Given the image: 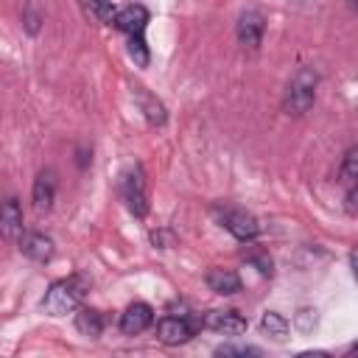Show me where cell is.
Segmentation results:
<instances>
[{"instance_id": "6da1fadb", "label": "cell", "mask_w": 358, "mask_h": 358, "mask_svg": "<svg viewBox=\"0 0 358 358\" xmlns=\"http://www.w3.org/2000/svg\"><path fill=\"white\" fill-rule=\"evenodd\" d=\"M84 294H87V282L81 277H64V280L50 282V288L45 291L39 308L48 316H67V313L78 310Z\"/></svg>"}, {"instance_id": "7a4b0ae2", "label": "cell", "mask_w": 358, "mask_h": 358, "mask_svg": "<svg viewBox=\"0 0 358 358\" xmlns=\"http://www.w3.org/2000/svg\"><path fill=\"white\" fill-rule=\"evenodd\" d=\"M316 84H319V76L310 70V67H299L294 73V78L288 81L285 87V95H282V112L285 115H305L313 101H316Z\"/></svg>"}, {"instance_id": "3957f363", "label": "cell", "mask_w": 358, "mask_h": 358, "mask_svg": "<svg viewBox=\"0 0 358 358\" xmlns=\"http://www.w3.org/2000/svg\"><path fill=\"white\" fill-rule=\"evenodd\" d=\"M215 215H218L221 227H224L232 238H238V241H243V243H249V241H255V238L260 235V224H257V218H255L252 213H246V210L215 207Z\"/></svg>"}, {"instance_id": "277c9868", "label": "cell", "mask_w": 358, "mask_h": 358, "mask_svg": "<svg viewBox=\"0 0 358 358\" xmlns=\"http://www.w3.org/2000/svg\"><path fill=\"white\" fill-rule=\"evenodd\" d=\"M266 34V17L257 8H249L238 17V42L249 50H257Z\"/></svg>"}, {"instance_id": "5b68a950", "label": "cell", "mask_w": 358, "mask_h": 358, "mask_svg": "<svg viewBox=\"0 0 358 358\" xmlns=\"http://www.w3.org/2000/svg\"><path fill=\"white\" fill-rule=\"evenodd\" d=\"M193 333H196V330H193V324H190L187 316H165V319H159V324H157V338H159L162 344H168V347H179V344L190 341Z\"/></svg>"}, {"instance_id": "8992f818", "label": "cell", "mask_w": 358, "mask_h": 358, "mask_svg": "<svg viewBox=\"0 0 358 358\" xmlns=\"http://www.w3.org/2000/svg\"><path fill=\"white\" fill-rule=\"evenodd\" d=\"M201 319H204V327H210L221 336H243L249 327V322L238 310H210Z\"/></svg>"}, {"instance_id": "52a82bcc", "label": "cell", "mask_w": 358, "mask_h": 358, "mask_svg": "<svg viewBox=\"0 0 358 358\" xmlns=\"http://www.w3.org/2000/svg\"><path fill=\"white\" fill-rule=\"evenodd\" d=\"M120 190H123V199H126L129 210H131L137 218H145V213H148V199H145V185H143L140 171L126 173L123 182H120Z\"/></svg>"}, {"instance_id": "ba28073f", "label": "cell", "mask_w": 358, "mask_h": 358, "mask_svg": "<svg viewBox=\"0 0 358 358\" xmlns=\"http://www.w3.org/2000/svg\"><path fill=\"white\" fill-rule=\"evenodd\" d=\"M20 252L34 263H48L56 252L53 238L45 232H22L20 235Z\"/></svg>"}, {"instance_id": "9c48e42d", "label": "cell", "mask_w": 358, "mask_h": 358, "mask_svg": "<svg viewBox=\"0 0 358 358\" xmlns=\"http://www.w3.org/2000/svg\"><path fill=\"white\" fill-rule=\"evenodd\" d=\"M154 324V310L145 302H131L120 316V330L126 336H140Z\"/></svg>"}, {"instance_id": "30bf717a", "label": "cell", "mask_w": 358, "mask_h": 358, "mask_svg": "<svg viewBox=\"0 0 358 358\" xmlns=\"http://www.w3.org/2000/svg\"><path fill=\"white\" fill-rule=\"evenodd\" d=\"M115 28H120L123 34H145V25H148V8L140 6V3H129L123 8H117L115 14Z\"/></svg>"}, {"instance_id": "8fae6325", "label": "cell", "mask_w": 358, "mask_h": 358, "mask_svg": "<svg viewBox=\"0 0 358 358\" xmlns=\"http://www.w3.org/2000/svg\"><path fill=\"white\" fill-rule=\"evenodd\" d=\"M20 235H22V207L17 199H3L0 201V238L20 241Z\"/></svg>"}, {"instance_id": "7c38bea8", "label": "cell", "mask_w": 358, "mask_h": 358, "mask_svg": "<svg viewBox=\"0 0 358 358\" xmlns=\"http://www.w3.org/2000/svg\"><path fill=\"white\" fill-rule=\"evenodd\" d=\"M31 199H34V207L39 213H48L56 201V173L50 168L39 171L36 179H34V190H31Z\"/></svg>"}, {"instance_id": "4fadbf2b", "label": "cell", "mask_w": 358, "mask_h": 358, "mask_svg": "<svg viewBox=\"0 0 358 358\" xmlns=\"http://www.w3.org/2000/svg\"><path fill=\"white\" fill-rule=\"evenodd\" d=\"M204 280H207V288L221 296H232L241 291V277L232 268H210Z\"/></svg>"}, {"instance_id": "5bb4252c", "label": "cell", "mask_w": 358, "mask_h": 358, "mask_svg": "<svg viewBox=\"0 0 358 358\" xmlns=\"http://www.w3.org/2000/svg\"><path fill=\"white\" fill-rule=\"evenodd\" d=\"M76 330L81 336L98 338L103 333V313L95 310V308H78V313H76Z\"/></svg>"}, {"instance_id": "9a60e30c", "label": "cell", "mask_w": 358, "mask_h": 358, "mask_svg": "<svg viewBox=\"0 0 358 358\" xmlns=\"http://www.w3.org/2000/svg\"><path fill=\"white\" fill-rule=\"evenodd\" d=\"M137 101H140V109H143V115H145V120H148L151 126H162V123L168 120V112H165L162 101L154 98L151 92H145L143 87H137Z\"/></svg>"}, {"instance_id": "2e32d148", "label": "cell", "mask_w": 358, "mask_h": 358, "mask_svg": "<svg viewBox=\"0 0 358 358\" xmlns=\"http://www.w3.org/2000/svg\"><path fill=\"white\" fill-rule=\"evenodd\" d=\"M78 6H81V11H84L87 17H92V20L101 22V25H112V22H115L117 8H115L112 0H78Z\"/></svg>"}, {"instance_id": "e0dca14e", "label": "cell", "mask_w": 358, "mask_h": 358, "mask_svg": "<svg viewBox=\"0 0 358 358\" xmlns=\"http://www.w3.org/2000/svg\"><path fill=\"white\" fill-rule=\"evenodd\" d=\"M260 333L266 338H271V341H285V336H288V319L280 316L277 310H266L260 316Z\"/></svg>"}, {"instance_id": "ac0fdd59", "label": "cell", "mask_w": 358, "mask_h": 358, "mask_svg": "<svg viewBox=\"0 0 358 358\" xmlns=\"http://www.w3.org/2000/svg\"><path fill=\"white\" fill-rule=\"evenodd\" d=\"M355 179H358V148H347L344 159H341V168H338V182L344 187H355Z\"/></svg>"}, {"instance_id": "d6986e66", "label": "cell", "mask_w": 358, "mask_h": 358, "mask_svg": "<svg viewBox=\"0 0 358 358\" xmlns=\"http://www.w3.org/2000/svg\"><path fill=\"white\" fill-rule=\"evenodd\" d=\"M243 257H246V263H249V266H255L260 274L271 277V271H274V263H271L268 252H263L260 246H249V249L243 252Z\"/></svg>"}, {"instance_id": "ffe728a7", "label": "cell", "mask_w": 358, "mask_h": 358, "mask_svg": "<svg viewBox=\"0 0 358 358\" xmlns=\"http://www.w3.org/2000/svg\"><path fill=\"white\" fill-rule=\"evenodd\" d=\"M129 56L134 59L137 67H145L148 64L151 53H148V45H145V36L143 34H131L129 36Z\"/></svg>"}, {"instance_id": "44dd1931", "label": "cell", "mask_w": 358, "mask_h": 358, "mask_svg": "<svg viewBox=\"0 0 358 358\" xmlns=\"http://www.w3.org/2000/svg\"><path fill=\"white\" fill-rule=\"evenodd\" d=\"M148 238H151V243H154L157 249H173V246H176V232H173V229H168V227L154 229Z\"/></svg>"}, {"instance_id": "7402d4cb", "label": "cell", "mask_w": 358, "mask_h": 358, "mask_svg": "<svg viewBox=\"0 0 358 358\" xmlns=\"http://www.w3.org/2000/svg\"><path fill=\"white\" fill-rule=\"evenodd\" d=\"M294 324H296V330L299 333H313V327H316V310H310V308H302L296 316H294Z\"/></svg>"}, {"instance_id": "603a6c76", "label": "cell", "mask_w": 358, "mask_h": 358, "mask_svg": "<svg viewBox=\"0 0 358 358\" xmlns=\"http://www.w3.org/2000/svg\"><path fill=\"white\" fill-rule=\"evenodd\" d=\"M215 355H260V350L249 344H221L215 347Z\"/></svg>"}, {"instance_id": "cb8c5ba5", "label": "cell", "mask_w": 358, "mask_h": 358, "mask_svg": "<svg viewBox=\"0 0 358 358\" xmlns=\"http://www.w3.org/2000/svg\"><path fill=\"white\" fill-rule=\"evenodd\" d=\"M22 22H25V31H28V34H36V31H39V22H42V17H39L34 8H25V14H22Z\"/></svg>"}, {"instance_id": "d4e9b609", "label": "cell", "mask_w": 358, "mask_h": 358, "mask_svg": "<svg viewBox=\"0 0 358 358\" xmlns=\"http://www.w3.org/2000/svg\"><path fill=\"white\" fill-rule=\"evenodd\" d=\"M355 199H358V190H355V187H347V199H344V201H347V213H350V215H355V213H358Z\"/></svg>"}]
</instances>
